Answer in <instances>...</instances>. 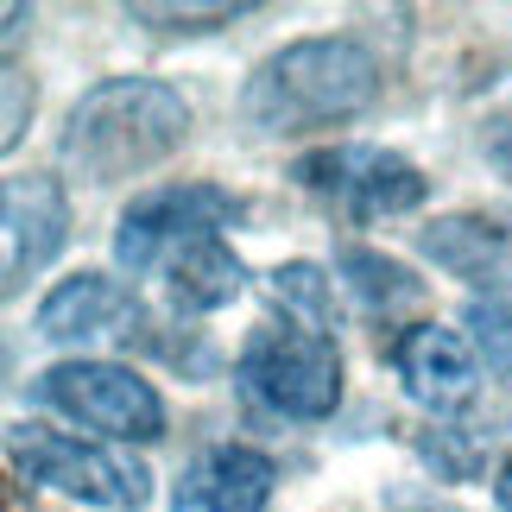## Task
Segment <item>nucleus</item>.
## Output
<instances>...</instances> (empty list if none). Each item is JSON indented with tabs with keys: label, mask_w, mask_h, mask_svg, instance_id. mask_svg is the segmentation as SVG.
Listing matches in <instances>:
<instances>
[{
	"label": "nucleus",
	"mask_w": 512,
	"mask_h": 512,
	"mask_svg": "<svg viewBox=\"0 0 512 512\" xmlns=\"http://www.w3.org/2000/svg\"><path fill=\"white\" fill-rule=\"evenodd\" d=\"M380 57L361 38H291L272 57L247 70L241 83V114L253 133L266 140H291V133H317V127H342L380 102Z\"/></svg>",
	"instance_id": "f257e3e1"
},
{
	"label": "nucleus",
	"mask_w": 512,
	"mask_h": 512,
	"mask_svg": "<svg viewBox=\"0 0 512 512\" xmlns=\"http://www.w3.org/2000/svg\"><path fill=\"white\" fill-rule=\"evenodd\" d=\"M190 140V102L159 76H108L83 89L57 133V159L89 184H121L165 165Z\"/></svg>",
	"instance_id": "f03ea898"
},
{
	"label": "nucleus",
	"mask_w": 512,
	"mask_h": 512,
	"mask_svg": "<svg viewBox=\"0 0 512 512\" xmlns=\"http://www.w3.org/2000/svg\"><path fill=\"white\" fill-rule=\"evenodd\" d=\"M234 386L272 418L317 424L342 405V348L304 323H260L234 354Z\"/></svg>",
	"instance_id": "7ed1b4c3"
},
{
	"label": "nucleus",
	"mask_w": 512,
	"mask_h": 512,
	"mask_svg": "<svg viewBox=\"0 0 512 512\" xmlns=\"http://www.w3.org/2000/svg\"><path fill=\"white\" fill-rule=\"evenodd\" d=\"M7 462L19 468V481L51 487V494L83 500V506H102V512H140L152 500L146 462H133L127 449L45 430V424H13L7 430Z\"/></svg>",
	"instance_id": "20e7f679"
},
{
	"label": "nucleus",
	"mask_w": 512,
	"mask_h": 512,
	"mask_svg": "<svg viewBox=\"0 0 512 512\" xmlns=\"http://www.w3.org/2000/svg\"><path fill=\"white\" fill-rule=\"evenodd\" d=\"M32 399L64 411V418L102 430L114 443H159L165 437V399L121 361H57L32 380Z\"/></svg>",
	"instance_id": "39448f33"
},
{
	"label": "nucleus",
	"mask_w": 512,
	"mask_h": 512,
	"mask_svg": "<svg viewBox=\"0 0 512 512\" xmlns=\"http://www.w3.org/2000/svg\"><path fill=\"white\" fill-rule=\"evenodd\" d=\"M298 190L317 203L354 215V222H386V215H411L430 196V177L392 146H317L298 165Z\"/></svg>",
	"instance_id": "423d86ee"
},
{
	"label": "nucleus",
	"mask_w": 512,
	"mask_h": 512,
	"mask_svg": "<svg viewBox=\"0 0 512 512\" xmlns=\"http://www.w3.org/2000/svg\"><path fill=\"white\" fill-rule=\"evenodd\" d=\"M241 215H247V203L234 190H222V184H159V190H140L121 209L114 260L140 279V272H159L177 247L209 241V234L234 228Z\"/></svg>",
	"instance_id": "0eeeda50"
},
{
	"label": "nucleus",
	"mask_w": 512,
	"mask_h": 512,
	"mask_svg": "<svg viewBox=\"0 0 512 512\" xmlns=\"http://www.w3.org/2000/svg\"><path fill=\"white\" fill-rule=\"evenodd\" d=\"M70 241V196L57 177H0V291L45 272Z\"/></svg>",
	"instance_id": "6e6552de"
},
{
	"label": "nucleus",
	"mask_w": 512,
	"mask_h": 512,
	"mask_svg": "<svg viewBox=\"0 0 512 512\" xmlns=\"http://www.w3.org/2000/svg\"><path fill=\"white\" fill-rule=\"evenodd\" d=\"M140 298L108 279V272H70L45 291L38 304V336L64 348H102V342H133L140 336Z\"/></svg>",
	"instance_id": "1a4fd4ad"
},
{
	"label": "nucleus",
	"mask_w": 512,
	"mask_h": 512,
	"mask_svg": "<svg viewBox=\"0 0 512 512\" xmlns=\"http://www.w3.org/2000/svg\"><path fill=\"white\" fill-rule=\"evenodd\" d=\"M392 373L424 411H462L481 392L475 348H468L462 329H443V323H411L392 342Z\"/></svg>",
	"instance_id": "9d476101"
},
{
	"label": "nucleus",
	"mask_w": 512,
	"mask_h": 512,
	"mask_svg": "<svg viewBox=\"0 0 512 512\" xmlns=\"http://www.w3.org/2000/svg\"><path fill=\"white\" fill-rule=\"evenodd\" d=\"M272 487H279L272 456H260L247 443H215L184 468L171 512H266Z\"/></svg>",
	"instance_id": "9b49d317"
},
{
	"label": "nucleus",
	"mask_w": 512,
	"mask_h": 512,
	"mask_svg": "<svg viewBox=\"0 0 512 512\" xmlns=\"http://www.w3.org/2000/svg\"><path fill=\"white\" fill-rule=\"evenodd\" d=\"M159 272H165V291H171V304H177V310H222V304L241 298V285H247L241 253H234L222 234L177 247Z\"/></svg>",
	"instance_id": "f8f14e48"
},
{
	"label": "nucleus",
	"mask_w": 512,
	"mask_h": 512,
	"mask_svg": "<svg viewBox=\"0 0 512 512\" xmlns=\"http://www.w3.org/2000/svg\"><path fill=\"white\" fill-rule=\"evenodd\" d=\"M424 253L449 272V279L494 285L506 272V260H512V234L494 222V215H443L437 228H424Z\"/></svg>",
	"instance_id": "ddd939ff"
},
{
	"label": "nucleus",
	"mask_w": 512,
	"mask_h": 512,
	"mask_svg": "<svg viewBox=\"0 0 512 512\" xmlns=\"http://www.w3.org/2000/svg\"><path fill=\"white\" fill-rule=\"evenodd\" d=\"M336 279L348 285V298L361 304V310H373V317L405 310V304L424 298V285L411 279L399 260H386V253H373V247H342L336 253Z\"/></svg>",
	"instance_id": "4468645a"
},
{
	"label": "nucleus",
	"mask_w": 512,
	"mask_h": 512,
	"mask_svg": "<svg viewBox=\"0 0 512 512\" xmlns=\"http://www.w3.org/2000/svg\"><path fill=\"white\" fill-rule=\"evenodd\" d=\"M462 329H468V348L487 354V367L512 380V285H487L468 298L462 310Z\"/></svg>",
	"instance_id": "2eb2a0df"
},
{
	"label": "nucleus",
	"mask_w": 512,
	"mask_h": 512,
	"mask_svg": "<svg viewBox=\"0 0 512 512\" xmlns=\"http://www.w3.org/2000/svg\"><path fill=\"white\" fill-rule=\"evenodd\" d=\"M272 304L285 310V323L323 329V336H329V323H336V291H329V279L317 266H304V260L272 272Z\"/></svg>",
	"instance_id": "dca6fc26"
},
{
	"label": "nucleus",
	"mask_w": 512,
	"mask_h": 512,
	"mask_svg": "<svg viewBox=\"0 0 512 512\" xmlns=\"http://www.w3.org/2000/svg\"><path fill=\"white\" fill-rule=\"evenodd\" d=\"M32 108H38V89H32V76L7 64L0 57V159L26 140V127H32Z\"/></svg>",
	"instance_id": "f3484780"
},
{
	"label": "nucleus",
	"mask_w": 512,
	"mask_h": 512,
	"mask_svg": "<svg viewBox=\"0 0 512 512\" xmlns=\"http://www.w3.org/2000/svg\"><path fill=\"white\" fill-rule=\"evenodd\" d=\"M247 7H127L133 26H152V32H215V26H234Z\"/></svg>",
	"instance_id": "a211bd4d"
},
{
	"label": "nucleus",
	"mask_w": 512,
	"mask_h": 512,
	"mask_svg": "<svg viewBox=\"0 0 512 512\" xmlns=\"http://www.w3.org/2000/svg\"><path fill=\"white\" fill-rule=\"evenodd\" d=\"M481 152H487V165H494L500 177H512V102L487 121V133H481Z\"/></svg>",
	"instance_id": "6ab92c4d"
},
{
	"label": "nucleus",
	"mask_w": 512,
	"mask_h": 512,
	"mask_svg": "<svg viewBox=\"0 0 512 512\" xmlns=\"http://www.w3.org/2000/svg\"><path fill=\"white\" fill-rule=\"evenodd\" d=\"M13 26H26V7H13V0H0V38H7Z\"/></svg>",
	"instance_id": "aec40b11"
},
{
	"label": "nucleus",
	"mask_w": 512,
	"mask_h": 512,
	"mask_svg": "<svg viewBox=\"0 0 512 512\" xmlns=\"http://www.w3.org/2000/svg\"><path fill=\"white\" fill-rule=\"evenodd\" d=\"M494 500H500V512H512V462L500 468V481H494Z\"/></svg>",
	"instance_id": "412c9836"
},
{
	"label": "nucleus",
	"mask_w": 512,
	"mask_h": 512,
	"mask_svg": "<svg viewBox=\"0 0 512 512\" xmlns=\"http://www.w3.org/2000/svg\"><path fill=\"white\" fill-rule=\"evenodd\" d=\"M399 512H456V506H437V500H411V506H399Z\"/></svg>",
	"instance_id": "4be33fe9"
}]
</instances>
